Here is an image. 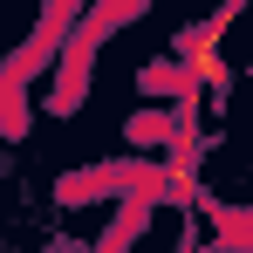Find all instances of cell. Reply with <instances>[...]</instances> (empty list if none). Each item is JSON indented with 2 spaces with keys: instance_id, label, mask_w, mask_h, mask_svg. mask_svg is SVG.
<instances>
[{
  "instance_id": "7a4b0ae2",
  "label": "cell",
  "mask_w": 253,
  "mask_h": 253,
  "mask_svg": "<svg viewBox=\"0 0 253 253\" xmlns=\"http://www.w3.org/2000/svg\"><path fill=\"white\" fill-rule=\"evenodd\" d=\"M178 137V117L171 110H144V117H130V144H171Z\"/></svg>"
},
{
  "instance_id": "3957f363",
  "label": "cell",
  "mask_w": 253,
  "mask_h": 253,
  "mask_svg": "<svg viewBox=\"0 0 253 253\" xmlns=\"http://www.w3.org/2000/svg\"><path fill=\"white\" fill-rule=\"evenodd\" d=\"M137 83H144V89H178V83H185V76H178V69H165V62H151V69H144Z\"/></svg>"
},
{
  "instance_id": "6da1fadb",
  "label": "cell",
  "mask_w": 253,
  "mask_h": 253,
  "mask_svg": "<svg viewBox=\"0 0 253 253\" xmlns=\"http://www.w3.org/2000/svg\"><path fill=\"white\" fill-rule=\"evenodd\" d=\"M240 7H219L212 21H199V28H185L178 35V55H219V35H226V21H233Z\"/></svg>"
},
{
  "instance_id": "277c9868",
  "label": "cell",
  "mask_w": 253,
  "mask_h": 253,
  "mask_svg": "<svg viewBox=\"0 0 253 253\" xmlns=\"http://www.w3.org/2000/svg\"><path fill=\"white\" fill-rule=\"evenodd\" d=\"M178 253H212V247L199 240V226H185V240H178Z\"/></svg>"
}]
</instances>
